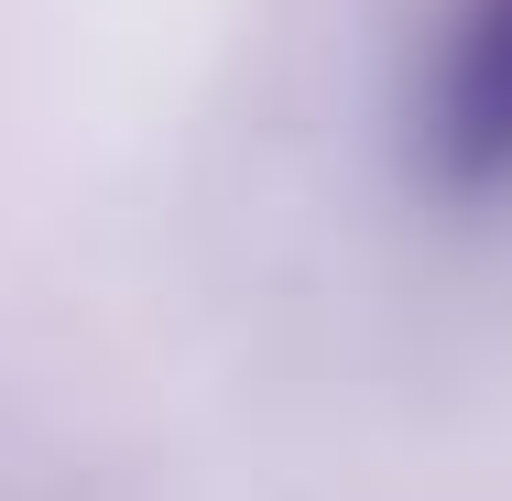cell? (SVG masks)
I'll return each mask as SVG.
<instances>
[{
    "instance_id": "obj_1",
    "label": "cell",
    "mask_w": 512,
    "mask_h": 501,
    "mask_svg": "<svg viewBox=\"0 0 512 501\" xmlns=\"http://www.w3.org/2000/svg\"><path fill=\"white\" fill-rule=\"evenodd\" d=\"M414 164L447 207L512 197V0H458L436 22L414 88Z\"/></svg>"
}]
</instances>
